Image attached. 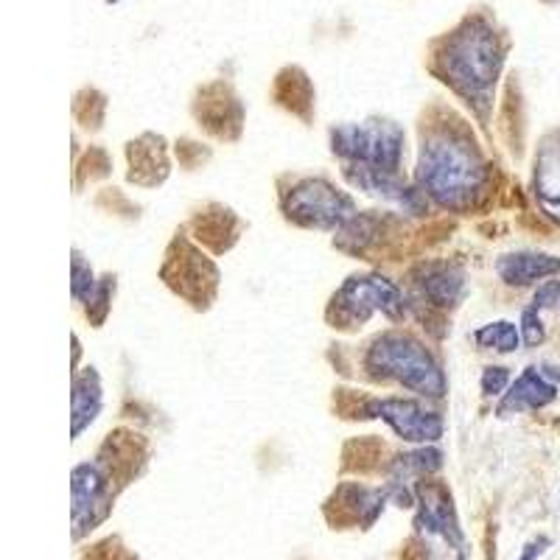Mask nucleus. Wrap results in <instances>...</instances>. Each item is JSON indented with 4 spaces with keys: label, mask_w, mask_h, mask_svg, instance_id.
<instances>
[{
    "label": "nucleus",
    "mask_w": 560,
    "mask_h": 560,
    "mask_svg": "<svg viewBox=\"0 0 560 560\" xmlns=\"http://www.w3.org/2000/svg\"><path fill=\"white\" fill-rule=\"evenodd\" d=\"M510 37L488 9H474L429 42V70L485 121L502 76Z\"/></svg>",
    "instance_id": "f257e3e1"
},
{
    "label": "nucleus",
    "mask_w": 560,
    "mask_h": 560,
    "mask_svg": "<svg viewBox=\"0 0 560 560\" xmlns=\"http://www.w3.org/2000/svg\"><path fill=\"white\" fill-rule=\"evenodd\" d=\"M549 3H552V0H549Z\"/></svg>",
    "instance_id": "5701e85b"
},
{
    "label": "nucleus",
    "mask_w": 560,
    "mask_h": 560,
    "mask_svg": "<svg viewBox=\"0 0 560 560\" xmlns=\"http://www.w3.org/2000/svg\"><path fill=\"white\" fill-rule=\"evenodd\" d=\"M546 546H549V538H535V541H530V544L524 546V555L518 560H538L544 555Z\"/></svg>",
    "instance_id": "4be33fe9"
},
{
    "label": "nucleus",
    "mask_w": 560,
    "mask_h": 560,
    "mask_svg": "<svg viewBox=\"0 0 560 560\" xmlns=\"http://www.w3.org/2000/svg\"><path fill=\"white\" fill-rule=\"evenodd\" d=\"M443 465V454L437 448H418V451H409V454H401L390 462V476L392 482H404V485H412L420 476L434 474L437 468Z\"/></svg>",
    "instance_id": "dca6fc26"
},
{
    "label": "nucleus",
    "mask_w": 560,
    "mask_h": 560,
    "mask_svg": "<svg viewBox=\"0 0 560 560\" xmlns=\"http://www.w3.org/2000/svg\"><path fill=\"white\" fill-rule=\"evenodd\" d=\"M339 322H367L376 311L390 320H404L406 300L401 289L384 275H353L348 278L331 300Z\"/></svg>",
    "instance_id": "423d86ee"
},
{
    "label": "nucleus",
    "mask_w": 560,
    "mask_h": 560,
    "mask_svg": "<svg viewBox=\"0 0 560 560\" xmlns=\"http://www.w3.org/2000/svg\"><path fill=\"white\" fill-rule=\"evenodd\" d=\"M387 499H390L387 485L381 490H373L364 488V485H356V482H345L342 488H336L331 507H336V513H339L342 521L359 524L362 530H370L376 524V518L381 516Z\"/></svg>",
    "instance_id": "ddd939ff"
},
{
    "label": "nucleus",
    "mask_w": 560,
    "mask_h": 560,
    "mask_svg": "<svg viewBox=\"0 0 560 560\" xmlns=\"http://www.w3.org/2000/svg\"><path fill=\"white\" fill-rule=\"evenodd\" d=\"M544 322H541V314H538V308L530 306L524 308V314H521V342L524 345H530V348H535V345H541L544 342Z\"/></svg>",
    "instance_id": "6ab92c4d"
},
{
    "label": "nucleus",
    "mask_w": 560,
    "mask_h": 560,
    "mask_svg": "<svg viewBox=\"0 0 560 560\" xmlns=\"http://www.w3.org/2000/svg\"><path fill=\"white\" fill-rule=\"evenodd\" d=\"M364 418H381L406 443H437L443 437V418L412 398H373L364 406Z\"/></svg>",
    "instance_id": "6e6552de"
},
{
    "label": "nucleus",
    "mask_w": 560,
    "mask_h": 560,
    "mask_svg": "<svg viewBox=\"0 0 560 560\" xmlns=\"http://www.w3.org/2000/svg\"><path fill=\"white\" fill-rule=\"evenodd\" d=\"M96 286H98V283L93 280V269L84 264L82 255L76 252V255H73V283H70V289H73V297L87 303V300H90V294L96 292Z\"/></svg>",
    "instance_id": "a211bd4d"
},
{
    "label": "nucleus",
    "mask_w": 560,
    "mask_h": 560,
    "mask_svg": "<svg viewBox=\"0 0 560 560\" xmlns=\"http://www.w3.org/2000/svg\"><path fill=\"white\" fill-rule=\"evenodd\" d=\"M423 300L434 308H454L465 297V272L451 261H429L412 272Z\"/></svg>",
    "instance_id": "9d476101"
},
{
    "label": "nucleus",
    "mask_w": 560,
    "mask_h": 560,
    "mask_svg": "<svg viewBox=\"0 0 560 560\" xmlns=\"http://www.w3.org/2000/svg\"><path fill=\"white\" fill-rule=\"evenodd\" d=\"M474 342L479 348L499 350V353H513L521 345V328H516V322L499 320L482 325L474 334Z\"/></svg>",
    "instance_id": "f3484780"
},
{
    "label": "nucleus",
    "mask_w": 560,
    "mask_h": 560,
    "mask_svg": "<svg viewBox=\"0 0 560 560\" xmlns=\"http://www.w3.org/2000/svg\"><path fill=\"white\" fill-rule=\"evenodd\" d=\"M364 370L381 381H398L406 390L418 392L423 398H443L446 395V376L429 350L423 348L415 336L381 334L364 353Z\"/></svg>",
    "instance_id": "7ed1b4c3"
},
{
    "label": "nucleus",
    "mask_w": 560,
    "mask_h": 560,
    "mask_svg": "<svg viewBox=\"0 0 560 560\" xmlns=\"http://www.w3.org/2000/svg\"><path fill=\"white\" fill-rule=\"evenodd\" d=\"M283 210L294 224L314 230H339L359 213L353 199L328 180H303L283 199Z\"/></svg>",
    "instance_id": "0eeeda50"
},
{
    "label": "nucleus",
    "mask_w": 560,
    "mask_h": 560,
    "mask_svg": "<svg viewBox=\"0 0 560 560\" xmlns=\"http://www.w3.org/2000/svg\"><path fill=\"white\" fill-rule=\"evenodd\" d=\"M532 306L538 308H560V280H546L544 286L532 297Z\"/></svg>",
    "instance_id": "412c9836"
},
{
    "label": "nucleus",
    "mask_w": 560,
    "mask_h": 560,
    "mask_svg": "<svg viewBox=\"0 0 560 560\" xmlns=\"http://www.w3.org/2000/svg\"><path fill=\"white\" fill-rule=\"evenodd\" d=\"M70 490H73V524H76V538H79L84 530H93L110 510V474L101 462H84L73 471Z\"/></svg>",
    "instance_id": "1a4fd4ad"
},
{
    "label": "nucleus",
    "mask_w": 560,
    "mask_h": 560,
    "mask_svg": "<svg viewBox=\"0 0 560 560\" xmlns=\"http://www.w3.org/2000/svg\"><path fill=\"white\" fill-rule=\"evenodd\" d=\"M415 180L434 205L465 213L485 194L488 166L465 135L440 129L423 138Z\"/></svg>",
    "instance_id": "f03ea898"
},
{
    "label": "nucleus",
    "mask_w": 560,
    "mask_h": 560,
    "mask_svg": "<svg viewBox=\"0 0 560 560\" xmlns=\"http://www.w3.org/2000/svg\"><path fill=\"white\" fill-rule=\"evenodd\" d=\"M98 412H101V381L96 370L87 367L82 376L73 378V437H79L98 418Z\"/></svg>",
    "instance_id": "2eb2a0df"
},
{
    "label": "nucleus",
    "mask_w": 560,
    "mask_h": 560,
    "mask_svg": "<svg viewBox=\"0 0 560 560\" xmlns=\"http://www.w3.org/2000/svg\"><path fill=\"white\" fill-rule=\"evenodd\" d=\"M532 191L546 216L560 222V132H552L549 138H544L538 149Z\"/></svg>",
    "instance_id": "9b49d317"
},
{
    "label": "nucleus",
    "mask_w": 560,
    "mask_h": 560,
    "mask_svg": "<svg viewBox=\"0 0 560 560\" xmlns=\"http://www.w3.org/2000/svg\"><path fill=\"white\" fill-rule=\"evenodd\" d=\"M331 149L345 168L398 174L404 157V129L392 121L334 126Z\"/></svg>",
    "instance_id": "20e7f679"
},
{
    "label": "nucleus",
    "mask_w": 560,
    "mask_h": 560,
    "mask_svg": "<svg viewBox=\"0 0 560 560\" xmlns=\"http://www.w3.org/2000/svg\"><path fill=\"white\" fill-rule=\"evenodd\" d=\"M496 272L510 286H530L560 272V258L549 252H507L496 261Z\"/></svg>",
    "instance_id": "4468645a"
},
{
    "label": "nucleus",
    "mask_w": 560,
    "mask_h": 560,
    "mask_svg": "<svg viewBox=\"0 0 560 560\" xmlns=\"http://www.w3.org/2000/svg\"><path fill=\"white\" fill-rule=\"evenodd\" d=\"M415 496H418L415 538H418L420 558L465 560V538H462L451 493L443 485L420 482L415 488Z\"/></svg>",
    "instance_id": "39448f33"
},
{
    "label": "nucleus",
    "mask_w": 560,
    "mask_h": 560,
    "mask_svg": "<svg viewBox=\"0 0 560 560\" xmlns=\"http://www.w3.org/2000/svg\"><path fill=\"white\" fill-rule=\"evenodd\" d=\"M507 384H510L507 367H485V373H482V392L485 395H504Z\"/></svg>",
    "instance_id": "aec40b11"
},
{
    "label": "nucleus",
    "mask_w": 560,
    "mask_h": 560,
    "mask_svg": "<svg viewBox=\"0 0 560 560\" xmlns=\"http://www.w3.org/2000/svg\"><path fill=\"white\" fill-rule=\"evenodd\" d=\"M555 398H558V387L538 367H527L513 381V387L502 395L496 415L510 418V415H521V412H532V409H544Z\"/></svg>",
    "instance_id": "f8f14e48"
}]
</instances>
